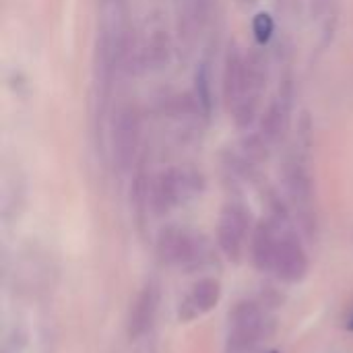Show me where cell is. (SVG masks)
I'll list each match as a JSON object with an SVG mask.
<instances>
[{"label": "cell", "instance_id": "obj_6", "mask_svg": "<svg viewBox=\"0 0 353 353\" xmlns=\"http://www.w3.org/2000/svg\"><path fill=\"white\" fill-rule=\"evenodd\" d=\"M157 252L168 265H194L201 259V242L182 230H168L159 238Z\"/></svg>", "mask_w": 353, "mask_h": 353}, {"label": "cell", "instance_id": "obj_10", "mask_svg": "<svg viewBox=\"0 0 353 353\" xmlns=\"http://www.w3.org/2000/svg\"><path fill=\"white\" fill-rule=\"evenodd\" d=\"M271 29H273V25H271V19H269L267 14H261V17L256 19V23H254V31H256L259 39H261V41H265V39L269 37Z\"/></svg>", "mask_w": 353, "mask_h": 353}, {"label": "cell", "instance_id": "obj_1", "mask_svg": "<svg viewBox=\"0 0 353 353\" xmlns=\"http://www.w3.org/2000/svg\"><path fill=\"white\" fill-rule=\"evenodd\" d=\"M271 333L269 316L252 302L240 304L230 316V335H228V352L248 353Z\"/></svg>", "mask_w": 353, "mask_h": 353}, {"label": "cell", "instance_id": "obj_3", "mask_svg": "<svg viewBox=\"0 0 353 353\" xmlns=\"http://www.w3.org/2000/svg\"><path fill=\"white\" fill-rule=\"evenodd\" d=\"M196 176L176 170L163 174L153 188V205L157 211H168L180 203H186L196 192Z\"/></svg>", "mask_w": 353, "mask_h": 353}, {"label": "cell", "instance_id": "obj_7", "mask_svg": "<svg viewBox=\"0 0 353 353\" xmlns=\"http://www.w3.org/2000/svg\"><path fill=\"white\" fill-rule=\"evenodd\" d=\"M221 298V285L215 279H201L196 281L184 300L180 302V319L182 321H194L211 312Z\"/></svg>", "mask_w": 353, "mask_h": 353}, {"label": "cell", "instance_id": "obj_9", "mask_svg": "<svg viewBox=\"0 0 353 353\" xmlns=\"http://www.w3.org/2000/svg\"><path fill=\"white\" fill-rule=\"evenodd\" d=\"M157 312V290L155 285H147L134 300L130 308V319H128V333L130 337H141L151 329L153 319Z\"/></svg>", "mask_w": 353, "mask_h": 353}, {"label": "cell", "instance_id": "obj_11", "mask_svg": "<svg viewBox=\"0 0 353 353\" xmlns=\"http://www.w3.org/2000/svg\"><path fill=\"white\" fill-rule=\"evenodd\" d=\"M350 329H353V316H352V323H350Z\"/></svg>", "mask_w": 353, "mask_h": 353}, {"label": "cell", "instance_id": "obj_4", "mask_svg": "<svg viewBox=\"0 0 353 353\" xmlns=\"http://www.w3.org/2000/svg\"><path fill=\"white\" fill-rule=\"evenodd\" d=\"M246 232H248V217L246 211L238 205H230L223 209L219 228H217V240L219 248L228 259L238 261L244 250L246 242Z\"/></svg>", "mask_w": 353, "mask_h": 353}, {"label": "cell", "instance_id": "obj_5", "mask_svg": "<svg viewBox=\"0 0 353 353\" xmlns=\"http://www.w3.org/2000/svg\"><path fill=\"white\" fill-rule=\"evenodd\" d=\"M271 271H275V275L285 283H300L306 277L308 256H306V250L302 248V244L294 236L281 234L279 248H277Z\"/></svg>", "mask_w": 353, "mask_h": 353}, {"label": "cell", "instance_id": "obj_8", "mask_svg": "<svg viewBox=\"0 0 353 353\" xmlns=\"http://www.w3.org/2000/svg\"><path fill=\"white\" fill-rule=\"evenodd\" d=\"M281 232L271 223H261L252 236V263L261 271H271L279 248Z\"/></svg>", "mask_w": 353, "mask_h": 353}, {"label": "cell", "instance_id": "obj_2", "mask_svg": "<svg viewBox=\"0 0 353 353\" xmlns=\"http://www.w3.org/2000/svg\"><path fill=\"white\" fill-rule=\"evenodd\" d=\"M256 89H259V77L254 66L240 56L234 58L230 56L225 68V97L238 118L252 114L256 101Z\"/></svg>", "mask_w": 353, "mask_h": 353}]
</instances>
